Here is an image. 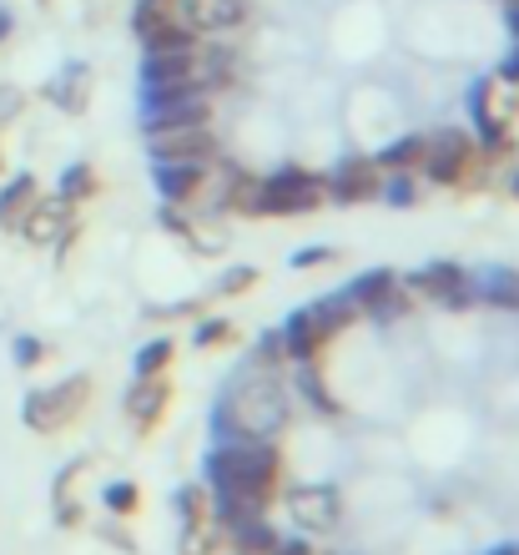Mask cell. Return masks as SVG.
Masks as SVG:
<instances>
[{"instance_id": "obj_1", "label": "cell", "mask_w": 519, "mask_h": 555, "mask_svg": "<svg viewBox=\"0 0 519 555\" xmlns=\"http://www.w3.org/2000/svg\"><path fill=\"white\" fill-rule=\"evenodd\" d=\"M207 475L217 485V526L232 530L262 515L277 485V450L273 444H232L207 460Z\"/></svg>"}, {"instance_id": "obj_2", "label": "cell", "mask_w": 519, "mask_h": 555, "mask_svg": "<svg viewBox=\"0 0 519 555\" xmlns=\"http://www.w3.org/2000/svg\"><path fill=\"white\" fill-rule=\"evenodd\" d=\"M87 399H91V379L87 374H76V379L51 384V389H41V395H30L26 404H21V420H26L36 435H56V429H66V424L81 414Z\"/></svg>"}, {"instance_id": "obj_3", "label": "cell", "mask_w": 519, "mask_h": 555, "mask_svg": "<svg viewBox=\"0 0 519 555\" xmlns=\"http://www.w3.org/2000/svg\"><path fill=\"white\" fill-rule=\"evenodd\" d=\"M203 121H212V102H207V91H187V87L146 91V102H142V132H167V127H203Z\"/></svg>"}, {"instance_id": "obj_4", "label": "cell", "mask_w": 519, "mask_h": 555, "mask_svg": "<svg viewBox=\"0 0 519 555\" xmlns=\"http://www.w3.org/2000/svg\"><path fill=\"white\" fill-rule=\"evenodd\" d=\"M469 162H475V137L459 132V127H444V132L424 137V172L439 188H459Z\"/></svg>"}, {"instance_id": "obj_5", "label": "cell", "mask_w": 519, "mask_h": 555, "mask_svg": "<svg viewBox=\"0 0 519 555\" xmlns=\"http://www.w3.org/2000/svg\"><path fill=\"white\" fill-rule=\"evenodd\" d=\"M146 152L152 162H212L217 137L212 127H167V132H146Z\"/></svg>"}, {"instance_id": "obj_6", "label": "cell", "mask_w": 519, "mask_h": 555, "mask_svg": "<svg viewBox=\"0 0 519 555\" xmlns=\"http://www.w3.org/2000/svg\"><path fill=\"white\" fill-rule=\"evenodd\" d=\"M378 172H384V167H378L374 157H343L323 177V192H328L333 203H368V197H378V188H384Z\"/></svg>"}, {"instance_id": "obj_7", "label": "cell", "mask_w": 519, "mask_h": 555, "mask_svg": "<svg viewBox=\"0 0 519 555\" xmlns=\"http://www.w3.org/2000/svg\"><path fill=\"white\" fill-rule=\"evenodd\" d=\"M15 233L26 237V243H41V248H51V243H66V237L76 233V203H66V197H51V203H41V197H36Z\"/></svg>"}, {"instance_id": "obj_8", "label": "cell", "mask_w": 519, "mask_h": 555, "mask_svg": "<svg viewBox=\"0 0 519 555\" xmlns=\"http://www.w3.org/2000/svg\"><path fill=\"white\" fill-rule=\"evenodd\" d=\"M414 288L424 293V298H433V304H444V308H475V298H479V288L464 278L459 263L424 268V273H414Z\"/></svg>"}, {"instance_id": "obj_9", "label": "cell", "mask_w": 519, "mask_h": 555, "mask_svg": "<svg viewBox=\"0 0 519 555\" xmlns=\"http://www.w3.org/2000/svg\"><path fill=\"white\" fill-rule=\"evenodd\" d=\"M222 414H232L237 429H247V435H268V429H277V420H283V399H277L273 384H258V389H247V395L232 399Z\"/></svg>"}, {"instance_id": "obj_10", "label": "cell", "mask_w": 519, "mask_h": 555, "mask_svg": "<svg viewBox=\"0 0 519 555\" xmlns=\"http://www.w3.org/2000/svg\"><path fill=\"white\" fill-rule=\"evenodd\" d=\"M288 511H293V520H298V526L317 530V535L343 520L338 490H328V485H303V490H293V495H288Z\"/></svg>"}, {"instance_id": "obj_11", "label": "cell", "mask_w": 519, "mask_h": 555, "mask_svg": "<svg viewBox=\"0 0 519 555\" xmlns=\"http://www.w3.org/2000/svg\"><path fill=\"white\" fill-rule=\"evenodd\" d=\"M172 11L192 30H232V26H243L247 5L243 0H172Z\"/></svg>"}, {"instance_id": "obj_12", "label": "cell", "mask_w": 519, "mask_h": 555, "mask_svg": "<svg viewBox=\"0 0 519 555\" xmlns=\"http://www.w3.org/2000/svg\"><path fill=\"white\" fill-rule=\"evenodd\" d=\"M469 112H475V127H479L484 152H490V157H499V152L509 146V127H505V117L494 112V81H490V76H479L475 87H469Z\"/></svg>"}, {"instance_id": "obj_13", "label": "cell", "mask_w": 519, "mask_h": 555, "mask_svg": "<svg viewBox=\"0 0 519 555\" xmlns=\"http://www.w3.org/2000/svg\"><path fill=\"white\" fill-rule=\"evenodd\" d=\"M46 102L61 106V112H72V117H81V112L91 106V66L87 61L61 66V72L46 81Z\"/></svg>"}, {"instance_id": "obj_14", "label": "cell", "mask_w": 519, "mask_h": 555, "mask_svg": "<svg viewBox=\"0 0 519 555\" xmlns=\"http://www.w3.org/2000/svg\"><path fill=\"white\" fill-rule=\"evenodd\" d=\"M157 188L172 207L197 203L207 188V162H157Z\"/></svg>"}, {"instance_id": "obj_15", "label": "cell", "mask_w": 519, "mask_h": 555, "mask_svg": "<svg viewBox=\"0 0 519 555\" xmlns=\"http://www.w3.org/2000/svg\"><path fill=\"white\" fill-rule=\"evenodd\" d=\"M277 334H283V353H288V359H298V364H308V359H317V349L328 344V328L317 323V313H313V308H298V313H293V319L283 323Z\"/></svg>"}, {"instance_id": "obj_16", "label": "cell", "mask_w": 519, "mask_h": 555, "mask_svg": "<svg viewBox=\"0 0 519 555\" xmlns=\"http://www.w3.org/2000/svg\"><path fill=\"white\" fill-rule=\"evenodd\" d=\"M167 399H172V389L152 374V379H142L137 389L127 395V414H131V424L137 429H152V424L161 420V410H167Z\"/></svg>"}, {"instance_id": "obj_17", "label": "cell", "mask_w": 519, "mask_h": 555, "mask_svg": "<svg viewBox=\"0 0 519 555\" xmlns=\"http://www.w3.org/2000/svg\"><path fill=\"white\" fill-rule=\"evenodd\" d=\"M30 203H36V177L21 172L5 182V192H0V228H21V218L30 212Z\"/></svg>"}, {"instance_id": "obj_18", "label": "cell", "mask_w": 519, "mask_h": 555, "mask_svg": "<svg viewBox=\"0 0 519 555\" xmlns=\"http://www.w3.org/2000/svg\"><path fill=\"white\" fill-rule=\"evenodd\" d=\"M399 288V278H393V268H374V273H363L353 288H348V298H353V308H368V313H378L384 308V298Z\"/></svg>"}, {"instance_id": "obj_19", "label": "cell", "mask_w": 519, "mask_h": 555, "mask_svg": "<svg viewBox=\"0 0 519 555\" xmlns=\"http://www.w3.org/2000/svg\"><path fill=\"white\" fill-rule=\"evenodd\" d=\"M137 41H142V51H187V46H197V30L172 15V21H157L152 30H142Z\"/></svg>"}, {"instance_id": "obj_20", "label": "cell", "mask_w": 519, "mask_h": 555, "mask_svg": "<svg viewBox=\"0 0 519 555\" xmlns=\"http://www.w3.org/2000/svg\"><path fill=\"white\" fill-rule=\"evenodd\" d=\"M232 541H237L243 555H273L277 551V530L268 526L262 515H252V520H243V526H232Z\"/></svg>"}, {"instance_id": "obj_21", "label": "cell", "mask_w": 519, "mask_h": 555, "mask_svg": "<svg viewBox=\"0 0 519 555\" xmlns=\"http://www.w3.org/2000/svg\"><path fill=\"white\" fill-rule=\"evenodd\" d=\"M96 167H87V162H72L66 172H61V197L66 203H87V197H96Z\"/></svg>"}, {"instance_id": "obj_22", "label": "cell", "mask_w": 519, "mask_h": 555, "mask_svg": "<svg viewBox=\"0 0 519 555\" xmlns=\"http://www.w3.org/2000/svg\"><path fill=\"white\" fill-rule=\"evenodd\" d=\"M418 162H424V137H399L393 146L378 152V167H389V172H408Z\"/></svg>"}, {"instance_id": "obj_23", "label": "cell", "mask_w": 519, "mask_h": 555, "mask_svg": "<svg viewBox=\"0 0 519 555\" xmlns=\"http://www.w3.org/2000/svg\"><path fill=\"white\" fill-rule=\"evenodd\" d=\"M313 313H317V323H323V328H328V338H333L338 328H348V323H353V313H359V308H353V298H348V293H338V298L313 304Z\"/></svg>"}, {"instance_id": "obj_24", "label": "cell", "mask_w": 519, "mask_h": 555, "mask_svg": "<svg viewBox=\"0 0 519 555\" xmlns=\"http://www.w3.org/2000/svg\"><path fill=\"white\" fill-rule=\"evenodd\" d=\"M172 364V338H152L142 353H137V379H152L161 369Z\"/></svg>"}, {"instance_id": "obj_25", "label": "cell", "mask_w": 519, "mask_h": 555, "mask_svg": "<svg viewBox=\"0 0 519 555\" xmlns=\"http://www.w3.org/2000/svg\"><path fill=\"white\" fill-rule=\"evenodd\" d=\"M484 293H490L494 308H519V273H515V268H499V273L490 278V288H484Z\"/></svg>"}, {"instance_id": "obj_26", "label": "cell", "mask_w": 519, "mask_h": 555, "mask_svg": "<svg viewBox=\"0 0 519 555\" xmlns=\"http://www.w3.org/2000/svg\"><path fill=\"white\" fill-rule=\"evenodd\" d=\"M172 0H137V11H131V30L142 36V30H152L157 21H172Z\"/></svg>"}, {"instance_id": "obj_27", "label": "cell", "mask_w": 519, "mask_h": 555, "mask_svg": "<svg viewBox=\"0 0 519 555\" xmlns=\"http://www.w3.org/2000/svg\"><path fill=\"white\" fill-rule=\"evenodd\" d=\"M298 384H303L308 404H317V410H323V414H338V404H333V395H328V389H323V379H317V374H313V359H308V369H303V379H298Z\"/></svg>"}, {"instance_id": "obj_28", "label": "cell", "mask_w": 519, "mask_h": 555, "mask_svg": "<svg viewBox=\"0 0 519 555\" xmlns=\"http://www.w3.org/2000/svg\"><path fill=\"white\" fill-rule=\"evenodd\" d=\"M378 197H389L393 207H414L418 203V192H414V182H408L404 172H393L389 182H384V188H378Z\"/></svg>"}, {"instance_id": "obj_29", "label": "cell", "mask_w": 519, "mask_h": 555, "mask_svg": "<svg viewBox=\"0 0 519 555\" xmlns=\"http://www.w3.org/2000/svg\"><path fill=\"white\" fill-rule=\"evenodd\" d=\"M106 505H112L116 515H131V511H137V485H131V480L106 485Z\"/></svg>"}, {"instance_id": "obj_30", "label": "cell", "mask_w": 519, "mask_h": 555, "mask_svg": "<svg viewBox=\"0 0 519 555\" xmlns=\"http://www.w3.org/2000/svg\"><path fill=\"white\" fill-rule=\"evenodd\" d=\"M21 112H26V91L11 87V81H0V127H5V121H15Z\"/></svg>"}, {"instance_id": "obj_31", "label": "cell", "mask_w": 519, "mask_h": 555, "mask_svg": "<svg viewBox=\"0 0 519 555\" xmlns=\"http://www.w3.org/2000/svg\"><path fill=\"white\" fill-rule=\"evenodd\" d=\"M222 338H232V323L228 319H207L203 328H197V349H217Z\"/></svg>"}, {"instance_id": "obj_32", "label": "cell", "mask_w": 519, "mask_h": 555, "mask_svg": "<svg viewBox=\"0 0 519 555\" xmlns=\"http://www.w3.org/2000/svg\"><path fill=\"white\" fill-rule=\"evenodd\" d=\"M177 511H182V515L192 520V526H197V520H203V490H197V485L177 490Z\"/></svg>"}, {"instance_id": "obj_33", "label": "cell", "mask_w": 519, "mask_h": 555, "mask_svg": "<svg viewBox=\"0 0 519 555\" xmlns=\"http://www.w3.org/2000/svg\"><path fill=\"white\" fill-rule=\"evenodd\" d=\"M317 263H338V248H298L293 268H317Z\"/></svg>"}, {"instance_id": "obj_34", "label": "cell", "mask_w": 519, "mask_h": 555, "mask_svg": "<svg viewBox=\"0 0 519 555\" xmlns=\"http://www.w3.org/2000/svg\"><path fill=\"white\" fill-rule=\"evenodd\" d=\"M41 338H15V364L30 369V364H41Z\"/></svg>"}, {"instance_id": "obj_35", "label": "cell", "mask_w": 519, "mask_h": 555, "mask_svg": "<svg viewBox=\"0 0 519 555\" xmlns=\"http://www.w3.org/2000/svg\"><path fill=\"white\" fill-rule=\"evenodd\" d=\"M182 555H212V535L207 530H187L182 535Z\"/></svg>"}, {"instance_id": "obj_36", "label": "cell", "mask_w": 519, "mask_h": 555, "mask_svg": "<svg viewBox=\"0 0 519 555\" xmlns=\"http://www.w3.org/2000/svg\"><path fill=\"white\" fill-rule=\"evenodd\" d=\"M252 278H258L252 268H237V273H228L217 288H222V293H243V288H252Z\"/></svg>"}, {"instance_id": "obj_37", "label": "cell", "mask_w": 519, "mask_h": 555, "mask_svg": "<svg viewBox=\"0 0 519 555\" xmlns=\"http://www.w3.org/2000/svg\"><path fill=\"white\" fill-rule=\"evenodd\" d=\"M499 81H509V87H519V41L509 46V56L499 61Z\"/></svg>"}, {"instance_id": "obj_38", "label": "cell", "mask_w": 519, "mask_h": 555, "mask_svg": "<svg viewBox=\"0 0 519 555\" xmlns=\"http://www.w3.org/2000/svg\"><path fill=\"white\" fill-rule=\"evenodd\" d=\"M258 359H262V364H268V359H273V364H277V359H288V353H283V334H262Z\"/></svg>"}, {"instance_id": "obj_39", "label": "cell", "mask_w": 519, "mask_h": 555, "mask_svg": "<svg viewBox=\"0 0 519 555\" xmlns=\"http://www.w3.org/2000/svg\"><path fill=\"white\" fill-rule=\"evenodd\" d=\"M273 555H313V545H308V541H277Z\"/></svg>"}, {"instance_id": "obj_40", "label": "cell", "mask_w": 519, "mask_h": 555, "mask_svg": "<svg viewBox=\"0 0 519 555\" xmlns=\"http://www.w3.org/2000/svg\"><path fill=\"white\" fill-rule=\"evenodd\" d=\"M505 26H509V36L519 41V0H509V5H505Z\"/></svg>"}, {"instance_id": "obj_41", "label": "cell", "mask_w": 519, "mask_h": 555, "mask_svg": "<svg viewBox=\"0 0 519 555\" xmlns=\"http://www.w3.org/2000/svg\"><path fill=\"white\" fill-rule=\"evenodd\" d=\"M11 26H15V21H11V11H5V5H0V41H5V36H11Z\"/></svg>"}, {"instance_id": "obj_42", "label": "cell", "mask_w": 519, "mask_h": 555, "mask_svg": "<svg viewBox=\"0 0 519 555\" xmlns=\"http://www.w3.org/2000/svg\"><path fill=\"white\" fill-rule=\"evenodd\" d=\"M509 192H515V197H519V167H515V177H509Z\"/></svg>"}, {"instance_id": "obj_43", "label": "cell", "mask_w": 519, "mask_h": 555, "mask_svg": "<svg viewBox=\"0 0 519 555\" xmlns=\"http://www.w3.org/2000/svg\"><path fill=\"white\" fill-rule=\"evenodd\" d=\"M494 555H519V545H505V551H494Z\"/></svg>"}, {"instance_id": "obj_44", "label": "cell", "mask_w": 519, "mask_h": 555, "mask_svg": "<svg viewBox=\"0 0 519 555\" xmlns=\"http://www.w3.org/2000/svg\"><path fill=\"white\" fill-rule=\"evenodd\" d=\"M0 162H5V157H0Z\"/></svg>"}]
</instances>
